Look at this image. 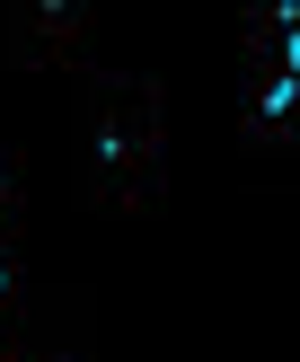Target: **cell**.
Returning a JSON list of instances; mask_svg holds the SVG:
<instances>
[{"label": "cell", "instance_id": "1", "mask_svg": "<svg viewBox=\"0 0 300 362\" xmlns=\"http://www.w3.org/2000/svg\"><path fill=\"white\" fill-rule=\"evenodd\" d=\"M159 159H168L159 80H88V106H80V186H88V204L141 212L159 194Z\"/></svg>", "mask_w": 300, "mask_h": 362}, {"label": "cell", "instance_id": "2", "mask_svg": "<svg viewBox=\"0 0 300 362\" xmlns=\"http://www.w3.org/2000/svg\"><path fill=\"white\" fill-rule=\"evenodd\" d=\"M88 35H97V18H88L80 0H18L0 45H9L18 71H80L88 62Z\"/></svg>", "mask_w": 300, "mask_h": 362}, {"label": "cell", "instance_id": "3", "mask_svg": "<svg viewBox=\"0 0 300 362\" xmlns=\"http://www.w3.org/2000/svg\"><path fill=\"white\" fill-rule=\"evenodd\" d=\"M292 115H300V71H247L239 88V141L256 159H282L292 151Z\"/></svg>", "mask_w": 300, "mask_h": 362}, {"label": "cell", "instance_id": "4", "mask_svg": "<svg viewBox=\"0 0 300 362\" xmlns=\"http://www.w3.org/2000/svg\"><path fill=\"white\" fill-rule=\"evenodd\" d=\"M239 45H247V71H300V9H247L239 18Z\"/></svg>", "mask_w": 300, "mask_h": 362}, {"label": "cell", "instance_id": "5", "mask_svg": "<svg viewBox=\"0 0 300 362\" xmlns=\"http://www.w3.org/2000/svg\"><path fill=\"white\" fill-rule=\"evenodd\" d=\"M27 300H35V274H27V257H18V239H0V336H18Z\"/></svg>", "mask_w": 300, "mask_h": 362}, {"label": "cell", "instance_id": "6", "mask_svg": "<svg viewBox=\"0 0 300 362\" xmlns=\"http://www.w3.org/2000/svg\"><path fill=\"white\" fill-rule=\"evenodd\" d=\"M18 221H27V168L18 151H0V239H18Z\"/></svg>", "mask_w": 300, "mask_h": 362}, {"label": "cell", "instance_id": "7", "mask_svg": "<svg viewBox=\"0 0 300 362\" xmlns=\"http://www.w3.org/2000/svg\"><path fill=\"white\" fill-rule=\"evenodd\" d=\"M0 362H80L62 345H35V336H0Z\"/></svg>", "mask_w": 300, "mask_h": 362}]
</instances>
